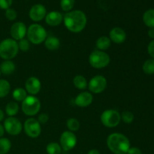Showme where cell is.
<instances>
[{
	"label": "cell",
	"instance_id": "cell-1",
	"mask_svg": "<svg viewBox=\"0 0 154 154\" xmlns=\"http://www.w3.org/2000/svg\"><path fill=\"white\" fill-rule=\"evenodd\" d=\"M63 23L69 31L78 33L82 32L86 27L87 18L82 11L74 10L67 12L63 16Z\"/></svg>",
	"mask_w": 154,
	"mask_h": 154
},
{
	"label": "cell",
	"instance_id": "cell-2",
	"mask_svg": "<svg viewBox=\"0 0 154 154\" xmlns=\"http://www.w3.org/2000/svg\"><path fill=\"white\" fill-rule=\"evenodd\" d=\"M107 146L114 154H126L131 147L130 141L125 135L112 133L107 138Z\"/></svg>",
	"mask_w": 154,
	"mask_h": 154
},
{
	"label": "cell",
	"instance_id": "cell-3",
	"mask_svg": "<svg viewBox=\"0 0 154 154\" xmlns=\"http://www.w3.org/2000/svg\"><path fill=\"white\" fill-rule=\"evenodd\" d=\"M19 52L17 42L13 38H5L0 42V57L4 60H11Z\"/></svg>",
	"mask_w": 154,
	"mask_h": 154
},
{
	"label": "cell",
	"instance_id": "cell-4",
	"mask_svg": "<svg viewBox=\"0 0 154 154\" xmlns=\"http://www.w3.org/2000/svg\"><path fill=\"white\" fill-rule=\"evenodd\" d=\"M27 39L33 45H40L44 43L48 37L46 29L38 23H33L27 28Z\"/></svg>",
	"mask_w": 154,
	"mask_h": 154
},
{
	"label": "cell",
	"instance_id": "cell-5",
	"mask_svg": "<svg viewBox=\"0 0 154 154\" xmlns=\"http://www.w3.org/2000/svg\"><path fill=\"white\" fill-rule=\"evenodd\" d=\"M110 62V56L105 51L95 50L89 56V63L94 69H104L109 65Z\"/></svg>",
	"mask_w": 154,
	"mask_h": 154
},
{
	"label": "cell",
	"instance_id": "cell-6",
	"mask_svg": "<svg viewBox=\"0 0 154 154\" xmlns=\"http://www.w3.org/2000/svg\"><path fill=\"white\" fill-rule=\"evenodd\" d=\"M42 104L40 100L35 96H28L21 104V110L25 115L33 117L38 114Z\"/></svg>",
	"mask_w": 154,
	"mask_h": 154
},
{
	"label": "cell",
	"instance_id": "cell-7",
	"mask_svg": "<svg viewBox=\"0 0 154 154\" xmlns=\"http://www.w3.org/2000/svg\"><path fill=\"white\" fill-rule=\"evenodd\" d=\"M100 120L104 126L107 128H115L121 121L120 114L115 109L105 110L101 114Z\"/></svg>",
	"mask_w": 154,
	"mask_h": 154
},
{
	"label": "cell",
	"instance_id": "cell-8",
	"mask_svg": "<svg viewBox=\"0 0 154 154\" xmlns=\"http://www.w3.org/2000/svg\"><path fill=\"white\" fill-rule=\"evenodd\" d=\"M24 132L27 136L31 138H37L42 133V126L37 119L33 117L28 118L23 126Z\"/></svg>",
	"mask_w": 154,
	"mask_h": 154
},
{
	"label": "cell",
	"instance_id": "cell-9",
	"mask_svg": "<svg viewBox=\"0 0 154 154\" xmlns=\"http://www.w3.org/2000/svg\"><path fill=\"white\" fill-rule=\"evenodd\" d=\"M5 131L8 135L16 136L20 135L23 130V124L19 119L15 117H8L4 121Z\"/></svg>",
	"mask_w": 154,
	"mask_h": 154
},
{
	"label": "cell",
	"instance_id": "cell-10",
	"mask_svg": "<svg viewBox=\"0 0 154 154\" xmlns=\"http://www.w3.org/2000/svg\"><path fill=\"white\" fill-rule=\"evenodd\" d=\"M108 85L106 78L102 75H96L89 81L88 88L91 93L99 94L105 90Z\"/></svg>",
	"mask_w": 154,
	"mask_h": 154
},
{
	"label": "cell",
	"instance_id": "cell-11",
	"mask_svg": "<svg viewBox=\"0 0 154 154\" xmlns=\"http://www.w3.org/2000/svg\"><path fill=\"white\" fill-rule=\"evenodd\" d=\"M78 139L74 132L71 131H65L61 134L60 138V144L64 151H69L76 146Z\"/></svg>",
	"mask_w": 154,
	"mask_h": 154
},
{
	"label": "cell",
	"instance_id": "cell-12",
	"mask_svg": "<svg viewBox=\"0 0 154 154\" xmlns=\"http://www.w3.org/2000/svg\"><path fill=\"white\" fill-rule=\"evenodd\" d=\"M27 33V27L25 23L23 22H16L11 26L10 29V34L11 36V38L14 40L18 41L24 38L26 35Z\"/></svg>",
	"mask_w": 154,
	"mask_h": 154
},
{
	"label": "cell",
	"instance_id": "cell-13",
	"mask_svg": "<svg viewBox=\"0 0 154 154\" xmlns=\"http://www.w3.org/2000/svg\"><path fill=\"white\" fill-rule=\"evenodd\" d=\"M47 15V9L43 5L36 4L34 5L30 8L29 12V16L30 19L34 22H39L45 19Z\"/></svg>",
	"mask_w": 154,
	"mask_h": 154
},
{
	"label": "cell",
	"instance_id": "cell-14",
	"mask_svg": "<svg viewBox=\"0 0 154 154\" xmlns=\"http://www.w3.org/2000/svg\"><path fill=\"white\" fill-rule=\"evenodd\" d=\"M42 89L41 81L36 77H30L25 83V90L30 96H35Z\"/></svg>",
	"mask_w": 154,
	"mask_h": 154
},
{
	"label": "cell",
	"instance_id": "cell-15",
	"mask_svg": "<svg viewBox=\"0 0 154 154\" xmlns=\"http://www.w3.org/2000/svg\"><path fill=\"white\" fill-rule=\"evenodd\" d=\"M93 101V96L90 92L83 91L76 96L75 104L80 108H87L90 106Z\"/></svg>",
	"mask_w": 154,
	"mask_h": 154
},
{
	"label": "cell",
	"instance_id": "cell-16",
	"mask_svg": "<svg viewBox=\"0 0 154 154\" xmlns=\"http://www.w3.org/2000/svg\"><path fill=\"white\" fill-rule=\"evenodd\" d=\"M109 38L113 43L120 45L126 41V33L120 27H114L109 32Z\"/></svg>",
	"mask_w": 154,
	"mask_h": 154
},
{
	"label": "cell",
	"instance_id": "cell-17",
	"mask_svg": "<svg viewBox=\"0 0 154 154\" xmlns=\"http://www.w3.org/2000/svg\"><path fill=\"white\" fill-rule=\"evenodd\" d=\"M45 22L50 26H57L63 22V15L60 12L54 11L47 13Z\"/></svg>",
	"mask_w": 154,
	"mask_h": 154
},
{
	"label": "cell",
	"instance_id": "cell-18",
	"mask_svg": "<svg viewBox=\"0 0 154 154\" xmlns=\"http://www.w3.org/2000/svg\"><path fill=\"white\" fill-rule=\"evenodd\" d=\"M16 69L15 63L12 60H4L0 64V72L4 75H10L14 72Z\"/></svg>",
	"mask_w": 154,
	"mask_h": 154
},
{
	"label": "cell",
	"instance_id": "cell-19",
	"mask_svg": "<svg viewBox=\"0 0 154 154\" xmlns=\"http://www.w3.org/2000/svg\"><path fill=\"white\" fill-rule=\"evenodd\" d=\"M44 44L45 48L49 51H57L60 48V41L55 36H48Z\"/></svg>",
	"mask_w": 154,
	"mask_h": 154
},
{
	"label": "cell",
	"instance_id": "cell-20",
	"mask_svg": "<svg viewBox=\"0 0 154 154\" xmlns=\"http://www.w3.org/2000/svg\"><path fill=\"white\" fill-rule=\"evenodd\" d=\"M111 45V41L109 37L106 35H102L96 40V47L97 50L102 51H105L110 48Z\"/></svg>",
	"mask_w": 154,
	"mask_h": 154
},
{
	"label": "cell",
	"instance_id": "cell-21",
	"mask_svg": "<svg viewBox=\"0 0 154 154\" xmlns=\"http://www.w3.org/2000/svg\"><path fill=\"white\" fill-rule=\"evenodd\" d=\"M73 84L77 89L81 90H86L88 87V82H87V79H86L85 77L81 75H76L74 78Z\"/></svg>",
	"mask_w": 154,
	"mask_h": 154
},
{
	"label": "cell",
	"instance_id": "cell-22",
	"mask_svg": "<svg viewBox=\"0 0 154 154\" xmlns=\"http://www.w3.org/2000/svg\"><path fill=\"white\" fill-rule=\"evenodd\" d=\"M27 96H28V93L26 91L25 89L22 87H17L12 92V97L14 99L15 102H22Z\"/></svg>",
	"mask_w": 154,
	"mask_h": 154
},
{
	"label": "cell",
	"instance_id": "cell-23",
	"mask_svg": "<svg viewBox=\"0 0 154 154\" xmlns=\"http://www.w3.org/2000/svg\"><path fill=\"white\" fill-rule=\"evenodd\" d=\"M143 21L149 28H154V9H149L144 12Z\"/></svg>",
	"mask_w": 154,
	"mask_h": 154
},
{
	"label": "cell",
	"instance_id": "cell-24",
	"mask_svg": "<svg viewBox=\"0 0 154 154\" xmlns=\"http://www.w3.org/2000/svg\"><path fill=\"white\" fill-rule=\"evenodd\" d=\"M20 107L17 102H9L5 106V114L8 117H14L19 111Z\"/></svg>",
	"mask_w": 154,
	"mask_h": 154
},
{
	"label": "cell",
	"instance_id": "cell-25",
	"mask_svg": "<svg viewBox=\"0 0 154 154\" xmlns=\"http://www.w3.org/2000/svg\"><path fill=\"white\" fill-rule=\"evenodd\" d=\"M11 91V84L7 80L0 79V99L5 98Z\"/></svg>",
	"mask_w": 154,
	"mask_h": 154
},
{
	"label": "cell",
	"instance_id": "cell-26",
	"mask_svg": "<svg viewBox=\"0 0 154 154\" xmlns=\"http://www.w3.org/2000/svg\"><path fill=\"white\" fill-rule=\"evenodd\" d=\"M11 148V142L8 138H0V154H8Z\"/></svg>",
	"mask_w": 154,
	"mask_h": 154
},
{
	"label": "cell",
	"instance_id": "cell-27",
	"mask_svg": "<svg viewBox=\"0 0 154 154\" xmlns=\"http://www.w3.org/2000/svg\"><path fill=\"white\" fill-rule=\"evenodd\" d=\"M62 150L61 146L57 142L49 143L46 147V151L48 154H61Z\"/></svg>",
	"mask_w": 154,
	"mask_h": 154
},
{
	"label": "cell",
	"instance_id": "cell-28",
	"mask_svg": "<svg viewBox=\"0 0 154 154\" xmlns=\"http://www.w3.org/2000/svg\"><path fill=\"white\" fill-rule=\"evenodd\" d=\"M143 71L147 75L154 74V59H148L144 63L142 66Z\"/></svg>",
	"mask_w": 154,
	"mask_h": 154
},
{
	"label": "cell",
	"instance_id": "cell-29",
	"mask_svg": "<svg viewBox=\"0 0 154 154\" xmlns=\"http://www.w3.org/2000/svg\"><path fill=\"white\" fill-rule=\"evenodd\" d=\"M66 126L69 129V131L74 132H77L80 129L81 125H80V122L78 121V120L74 118V117H71V118L68 119L67 122H66Z\"/></svg>",
	"mask_w": 154,
	"mask_h": 154
},
{
	"label": "cell",
	"instance_id": "cell-30",
	"mask_svg": "<svg viewBox=\"0 0 154 154\" xmlns=\"http://www.w3.org/2000/svg\"><path fill=\"white\" fill-rule=\"evenodd\" d=\"M75 0H61L60 1V6L63 11L67 12L71 11L75 6Z\"/></svg>",
	"mask_w": 154,
	"mask_h": 154
},
{
	"label": "cell",
	"instance_id": "cell-31",
	"mask_svg": "<svg viewBox=\"0 0 154 154\" xmlns=\"http://www.w3.org/2000/svg\"><path fill=\"white\" fill-rule=\"evenodd\" d=\"M120 117H121L122 121L125 123H127V124L132 123L135 119L134 114L129 111H123L122 114H120Z\"/></svg>",
	"mask_w": 154,
	"mask_h": 154
},
{
	"label": "cell",
	"instance_id": "cell-32",
	"mask_svg": "<svg viewBox=\"0 0 154 154\" xmlns=\"http://www.w3.org/2000/svg\"><path fill=\"white\" fill-rule=\"evenodd\" d=\"M17 44L19 51H23V52H26L30 49V42L27 38H24L18 41Z\"/></svg>",
	"mask_w": 154,
	"mask_h": 154
},
{
	"label": "cell",
	"instance_id": "cell-33",
	"mask_svg": "<svg viewBox=\"0 0 154 154\" xmlns=\"http://www.w3.org/2000/svg\"><path fill=\"white\" fill-rule=\"evenodd\" d=\"M5 17L7 18L8 20L13 21L16 20L17 17V11L14 9L9 8L7 10H5Z\"/></svg>",
	"mask_w": 154,
	"mask_h": 154
},
{
	"label": "cell",
	"instance_id": "cell-34",
	"mask_svg": "<svg viewBox=\"0 0 154 154\" xmlns=\"http://www.w3.org/2000/svg\"><path fill=\"white\" fill-rule=\"evenodd\" d=\"M13 0H0V8L2 10H7L11 8Z\"/></svg>",
	"mask_w": 154,
	"mask_h": 154
},
{
	"label": "cell",
	"instance_id": "cell-35",
	"mask_svg": "<svg viewBox=\"0 0 154 154\" xmlns=\"http://www.w3.org/2000/svg\"><path fill=\"white\" fill-rule=\"evenodd\" d=\"M37 120L40 123V124H45L49 120V116L46 113H42V114H40L38 115Z\"/></svg>",
	"mask_w": 154,
	"mask_h": 154
},
{
	"label": "cell",
	"instance_id": "cell-36",
	"mask_svg": "<svg viewBox=\"0 0 154 154\" xmlns=\"http://www.w3.org/2000/svg\"><path fill=\"white\" fill-rule=\"evenodd\" d=\"M147 52H148L149 55L154 59V39L149 43L148 46H147Z\"/></svg>",
	"mask_w": 154,
	"mask_h": 154
},
{
	"label": "cell",
	"instance_id": "cell-37",
	"mask_svg": "<svg viewBox=\"0 0 154 154\" xmlns=\"http://www.w3.org/2000/svg\"><path fill=\"white\" fill-rule=\"evenodd\" d=\"M126 154H142V152H141V150L138 147H132L129 148V150H128Z\"/></svg>",
	"mask_w": 154,
	"mask_h": 154
},
{
	"label": "cell",
	"instance_id": "cell-38",
	"mask_svg": "<svg viewBox=\"0 0 154 154\" xmlns=\"http://www.w3.org/2000/svg\"><path fill=\"white\" fill-rule=\"evenodd\" d=\"M148 35L150 38L154 39V28H150L148 30Z\"/></svg>",
	"mask_w": 154,
	"mask_h": 154
},
{
	"label": "cell",
	"instance_id": "cell-39",
	"mask_svg": "<svg viewBox=\"0 0 154 154\" xmlns=\"http://www.w3.org/2000/svg\"><path fill=\"white\" fill-rule=\"evenodd\" d=\"M5 129H4V126H3V125H2L1 123H0V138H2L3 135H4L5 134Z\"/></svg>",
	"mask_w": 154,
	"mask_h": 154
},
{
	"label": "cell",
	"instance_id": "cell-40",
	"mask_svg": "<svg viewBox=\"0 0 154 154\" xmlns=\"http://www.w3.org/2000/svg\"><path fill=\"white\" fill-rule=\"evenodd\" d=\"M87 154H100V152L96 149H92L87 153Z\"/></svg>",
	"mask_w": 154,
	"mask_h": 154
},
{
	"label": "cell",
	"instance_id": "cell-41",
	"mask_svg": "<svg viewBox=\"0 0 154 154\" xmlns=\"http://www.w3.org/2000/svg\"><path fill=\"white\" fill-rule=\"evenodd\" d=\"M5 118V113L2 109H0V122L2 121Z\"/></svg>",
	"mask_w": 154,
	"mask_h": 154
},
{
	"label": "cell",
	"instance_id": "cell-42",
	"mask_svg": "<svg viewBox=\"0 0 154 154\" xmlns=\"http://www.w3.org/2000/svg\"><path fill=\"white\" fill-rule=\"evenodd\" d=\"M1 75H2V74H1V72H0V76H1Z\"/></svg>",
	"mask_w": 154,
	"mask_h": 154
}]
</instances>
